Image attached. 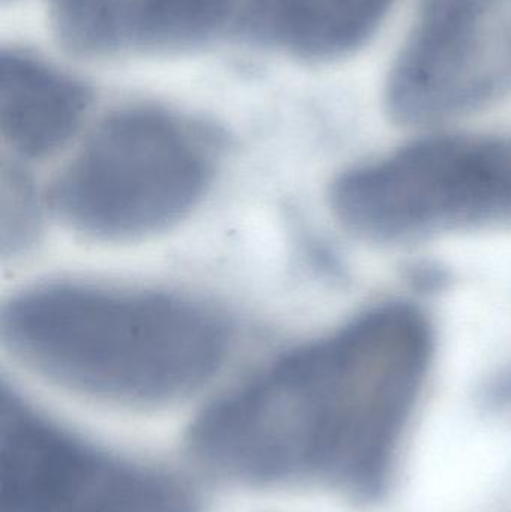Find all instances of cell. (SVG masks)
<instances>
[{
	"label": "cell",
	"mask_w": 511,
	"mask_h": 512,
	"mask_svg": "<svg viewBox=\"0 0 511 512\" xmlns=\"http://www.w3.org/2000/svg\"><path fill=\"white\" fill-rule=\"evenodd\" d=\"M212 174V155L197 129L156 108H129L90 135L54 185L51 204L78 233L140 239L189 215Z\"/></svg>",
	"instance_id": "obj_4"
},
{
	"label": "cell",
	"mask_w": 511,
	"mask_h": 512,
	"mask_svg": "<svg viewBox=\"0 0 511 512\" xmlns=\"http://www.w3.org/2000/svg\"><path fill=\"white\" fill-rule=\"evenodd\" d=\"M434 352V325L419 306L369 307L216 400L201 414V444L224 474L240 480L324 478L374 495Z\"/></svg>",
	"instance_id": "obj_1"
},
{
	"label": "cell",
	"mask_w": 511,
	"mask_h": 512,
	"mask_svg": "<svg viewBox=\"0 0 511 512\" xmlns=\"http://www.w3.org/2000/svg\"><path fill=\"white\" fill-rule=\"evenodd\" d=\"M395 0H263L258 29L297 56L335 59L362 47Z\"/></svg>",
	"instance_id": "obj_8"
},
{
	"label": "cell",
	"mask_w": 511,
	"mask_h": 512,
	"mask_svg": "<svg viewBox=\"0 0 511 512\" xmlns=\"http://www.w3.org/2000/svg\"><path fill=\"white\" fill-rule=\"evenodd\" d=\"M511 92V0H423L386 90L390 116L422 126Z\"/></svg>",
	"instance_id": "obj_5"
},
{
	"label": "cell",
	"mask_w": 511,
	"mask_h": 512,
	"mask_svg": "<svg viewBox=\"0 0 511 512\" xmlns=\"http://www.w3.org/2000/svg\"><path fill=\"white\" fill-rule=\"evenodd\" d=\"M3 345L36 375L99 399L161 403L206 384L230 351L221 313L186 295L47 283L0 316Z\"/></svg>",
	"instance_id": "obj_2"
},
{
	"label": "cell",
	"mask_w": 511,
	"mask_h": 512,
	"mask_svg": "<svg viewBox=\"0 0 511 512\" xmlns=\"http://www.w3.org/2000/svg\"><path fill=\"white\" fill-rule=\"evenodd\" d=\"M135 0H48L51 23L60 42L78 54L116 47L131 30Z\"/></svg>",
	"instance_id": "obj_10"
},
{
	"label": "cell",
	"mask_w": 511,
	"mask_h": 512,
	"mask_svg": "<svg viewBox=\"0 0 511 512\" xmlns=\"http://www.w3.org/2000/svg\"><path fill=\"white\" fill-rule=\"evenodd\" d=\"M236 0H135L129 36L158 48L188 47L212 35Z\"/></svg>",
	"instance_id": "obj_9"
},
{
	"label": "cell",
	"mask_w": 511,
	"mask_h": 512,
	"mask_svg": "<svg viewBox=\"0 0 511 512\" xmlns=\"http://www.w3.org/2000/svg\"><path fill=\"white\" fill-rule=\"evenodd\" d=\"M89 105L83 84L47 63L3 51L0 57V129L27 158H42L74 135Z\"/></svg>",
	"instance_id": "obj_7"
},
{
	"label": "cell",
	"mask_w": 511,
	"mask_h": 512,
	"mask_svg": "<svg viewBox=\"0 0 511 512\" xmlns=\"http://www.w3.org/2000/svg\"><path fill=\"white\" fill-rule=\"evenodd\" d=\"M330 209L363 242L511 228V135L422 138L333 180Z\"/></svg>",
	"instance_id": "obj_3"
},
{
	"label": "cell",
	"mask_w": 511,
	"mask_h": 512,
	"mask_svg": "<svg viewBox=\"0 0 511 512\" xmlns=\"http://www.w3.org/2000/svg\"><path fill=\"white\" fill-rule=\"evenodd\" d=\"M2 192L3 246L15 252L32 239L38 212L32 188L18 171L3 174Z\"/></svg>",
	"instance_id": "obj_11"
},
{
	"label": "cell",
	"mask_w": 511,
	"mask_h": 512,
	"mask_svg": "<svg viewBox=\"0 0 511 512\" xmlns=\"http://www.w3.org/2000/svg\"><path fill=\"white\" fill-rule=\"evenodd\" d=\"M0 512L194 511L176 484L92 450L5 391Z\"/></svg>",
	"instance_id": "obj_6"
}]
</instances>
